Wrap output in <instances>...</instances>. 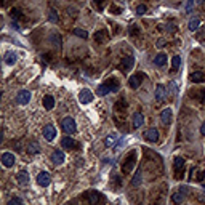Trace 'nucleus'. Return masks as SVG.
<instances>
[{"label":"nucleus","mask_w":205,"mask_h":205,"mask_svg":"<svg viewBox=\"0 0 205 205\" xmlns=\"http://www.w3.org/2000/svg\"><path fill=\"white\" fill-rule=\"evenodd\" d=\"M83 197H85V199H87L90 203H98V202L103 199L101 194H100V192H96V191H87Z\"/></svg>","instance_id":"nucleus-8"},{"label":"nucleus","mask_w":205,"mask_h":205,"mask_svg":"<svg viewBox=\"0 0 205 205\" xmlns=\"http://www.w3.org/2000/svg\"><path fill=\"white\" fill-rule=\"evenodd\" d=\"M21 203H23V200H21L19 197H15V199H11L8 202V205H21Z\"/></svg>","instance_id":"nucleus-38"},{"label":"nucleus","mask_w":205,"mask_h":205,"mask_svg":"<svg viewBox=\"0 0 205 205\" xmlns=\"http://www.w3.org/2000/svg\"><path fill=\"white\" fill-rule=\"evenodd\" d=\"M26 151H27V154H31V155L37 154V152H39V144L32 141V143H29V144L26 146Z\"/></svg>","instance_id":"nucleus-29"},{"label":"nucleus","mask_w":205,"mask_h":205,"mask_svg":"<svg viewBox=\"0 0 205 205\" xmlns=\"http://www.w3.org/2000/svg\"><path fill=\"white\" fill-rule=\"evenodd\" d=\"M143 122H144V116L141 114V112H136V114L133 116V128H141Z\"/></svg>","instance_id":"nucleus-23"},{"label":"nucleus","mask_w":205,"mask_h":205,"mask_svg":"<svg viewBox=\"0 0 205 205\" xmlns=\"http://www.w3.org/2000/svg\"><path fill=\"white\" fill-rule=\"evenodd\" d=\"M165 93L167 90L164 85H157V88H155V100H157V103H162L165 100Z\"/></svg>","instance_id":"nucleus-19"},{"label":"nucleus","mask_w":205,"mask_h":205,"mask_svg":"<svg viewBox=\"0 0 205 205\" xmlns=\"http://www.w3.org/2000/svg\"><path fill=\"white\" fill-rule=\"evenodd\" d=\"M183 191H184V188L178 189V191H176V192L172 196V200H173L175 203H181L183 200H184V192H183Z\"/></svg>","instance_id":"nucleus-25"},{"label":"nucleus","mask_w":205,"mask_h":205,"mask_svg":"<svg viewBox=\"0 0 205 205\" xmlns=\"http://www.w3.org/2000/svg\"><path fill=\"white\" fill-rule=\"evenodd\" d=\"M51 162H53V164H56V165L63 164V162H64V152L55 151V152L51 154Z\"/></svg>","instance_id":"nucleus-22"},{"label":"nucleus","mask_w":205,"mask_h":205,"mask_svg":"<svg viewBox=\"0 0 205 205\" xmlns=\"http://www.w3.org/2000/svg\"><path fill=\"white\" fill-rule=\"evenodd\" d=\"M143 80H144V74L143 72H136V74H133L130 79H128V87L133 88V90H136V88L141 87Z\"/></svg>","instance_id":"nucleus-5"},{"label":"nucleus","mask_w":205,"mask_h":205,"mask_svg":"<svg viewBox=\"0 0 205 205\" xmlns=\"http://www.w3.org/2000/svg\"><path fill=\"white\" fill-rule=\"evenodd\" d=\"M160 122H162V125H170L172 123V109H164L162 111V114H160Z\"/></svg>","instance_id":"nucleus-13"},{"label":"nucleus","mask_w":205,"mask_h":205,"mask_svg":"<svg viewBox=\"0 0 205 205\" xmlns=\"http://www.w3.org/2000/svg\"><path fill=\"white\" fill-rule=\"evenodd\" d=\"M199 26H200V19L199 18H192L189 21V31L191 32H196L197 29H199Z\"/></svg>","instance_id":"nucleus-28"},{"label":"nucleus","mask_w":205,"mask_h":205,"mask_svg":"<svg viewBox=\"0 0 205 205\" xmlns=\"http://www.w3.org/2000/svg\"><path fill=\"white\" fill-rule=\"evenodd\" d=\"M79 100H80L82 104H88V103L93 101V93H91L90 90H85V88H83L80 93H79Z\"/></svg>","instance_id":"nucleus-9"},{"label":"nucleus","mask_w":205,"mask_h":205,"mask_svg":"<svg viewBox=\"0 0 205 205\" xmlns=\"http://www.w3.org/2000/svg\"><path fill=\"white\" fill-rule=\"evenodd\" d=\"M119 88H120L119 80L116 79V77H109L104 83H101V85L98 87V95H100V96H106L108 93H111V91H117Z\"/></svg>","instance_id":"nucleus-1"},{"label":"nucleus","mask_w":205,"mask_h":205,"mask_svg":"<svg viewBox=\"0 0 205 205\" xmlns=\"http://www.w3.org/2000/svg\"><path fill=\"white\" fill-rule=\"evenodd\" d=\"M127 108H128V103L125 101V98H120V100L116 103V106H114V111L116 112H120V114H123V112L127 111Z\"/></svg>","instance_id":"nucleus-18"},{"label":"nucleus","mask_w":205,"mask_h":205,"mask_svg":"<svg viewBox=\"0 0 205 205\" xmlns=\"http://www.w3.org/2000/svg\"><path fill=\"white\" fill-rule=\"evenodd\" d=\"M200 131H202V135H205V122L202 123V128H200Z\"/></svg>","instance_id":"nucleus-45"},{"label":"nucleus","mask_w":205,"mask_h":205,"mask_svg":"<svg viewBox=\"0 0 205 205\" xmlns=\"http://www.w3.org/2000/svg\"><path fill=\"white\" fill-rule=\"evenodd\" d=\"M192 5H194V0H188V5H186V11L191 13V10H192Z\"/></svg>","instance_id":"nucleus-42"},{"label":"nucleus","mask_w":205,"mask_h":205,"mask_svg":"<svg viewBox=\"0 0 205 205\" xmlns=\"http://www.w3.org/2000/svg\"><path fill=\"white\" fill-rule=\"evenodd\" d=\"M13 164H15V155L11 152H3L2 154V165L10 168V167H13Z\"/></svg>","instance_id":"nucleus-12"},{"label":"nucleus","mask_w":205,"mask_h":205,"mask_svg":"<svg viewBox=\"0 0 205 205\" xmlns=\"http://www.w3.org/2000/svg\"><path fill=\"white\" fill-rule=\"evenodd\" d=\"M170 91H172V95H176V93H178V87H176L175 82H170Z\"/></svg>","instance_id":"nucleus-39"},{"label":"nucleus","mask_w":205,"mask_h":205,"mask_svg":"<svg viewBox=\"0 0 205 205\" xmlns=\"http://www.w3.org/2000/svg\"><path fill=\"white\" fill-rule=\"evenodd\" d=\"M50 181H51V176H50V173L42 172V173H39V175H37V183H39L40 186L47 188L48 184H50Z\"/></svg>","instance_id":"nucleus-11"},{"label":"nucleus","mask_w":205,"mask_h":205,"mask_svg":"<svg viewBox=\"0 0 205 205\" xmlns=\"http://www.w3.org/2000/svg\"><path fill=\"white\" fill-rule=\"evenodd\" d=\"M93 2L100 6V8H103V5H104V0H93Z\"/></svg>","instance_id":"nucleus-44"},{"label":"nucleus","mask_w":205,"mask_h":205,"mask_svg":"<svg viewBox=\"0 0 205 205\" xmlns=\"http://www.w3.org/2000/svg\"><path fill=\"white\" fill-rule=\"evenodd\" d=\"M203 178H205V170H200L199 173H197V176H196V180H197V181H202Z\"/></svg>","instance_id":"nucleus-41"},{"label":"nucleus","mask_w":205,"mask_h":205,"mask_svg":"<svg viewBox=\"0 0 205 205\" xmlns=\"http://www.w3.org/2000/svg\"><path fill=\"white\" fill-rule=\"evenodd\" d=\"M74 34L77 35V37H80V39H87L88 37V34L85 31H82V29H74Z\"/></svg>","instance_id":"nucleus-36"},{"label":"nucleus","mask_w":205,"mask_h":205,"mask_svg":"<svg viewBox=\"0 0 205 205\" xmlns=\"http://www.w3.org/2000/svg\"><path fill=\"white\" fill-rule=\"evenodd\" d=\"M61 127H63V130H64L67 135H72V133L77 131V127H75V122H74L72 117L63 119V120H61Z\"/></svg>","instance_id":"nucleus-4"},{"label":"nucleus","mask_w":205,"mask_h":205,"mask_svg":"<svg viewBox=\"0 0 205 205\" xmlns=\"http://www.w3.org/2000/svg\"><path fill=\"white\" fill-rule=\"evenodd\" d=\"M167 63V55L165 53H159V55H155V58H154V64H157V66H164Z\"/></svg>","instance_id":"nucleus-26"},{"label":"nucleus","mask_w":205,"mask_h":205,"mask_svg":"<svg viewBox=\"0 0 205 205\" xmlns=\"http://www.w3.org/2000/svg\"><path fill=\"white\" fill-rule=\"evenodd\" d=\"M189 98H192V100H196L197 103H203L205 101V90L203 88H192L188 93Z\"/></svg>","instance_id":"nucleus-6"},{"label":"nucleus","mask_w":205,"mask_h":205,"mask_svg":"<svg viewBox=\"0 0 205 205\" xmlns=\"http://www.w3.org/2000/svg\"><path fill=\"white\" fill-rule=\"evenodd\" d=\"M136 159H138V152L135 149L130 151L128 155L125 157V160L122 162V172L123 173H130L133 170V167H135V164H136Z\"/></svg>","instance_id":"nucleus-2"},{"label":"nucleus","mask_w":205,"mask_h":205,"mask_svg":"<svg viewBox=\"0 0 205 205\" xmlns=\"http://www.w3.org/2000/svg\"><path fill=\"white\" fill-rule=\"evenodd\" d=\"M144 138L147 141H152V143L159 141V131H157V128H149V130L144 133Z\"/></svg>","instance_id":"nucleus-16"},{"label":"nucleus","mask_w":205,"mask_h":205,"mask_svg":"<svg viewBox=\"0 0 205 205\" xmlns=\"http://www.w3.org/2000/svg\"><path fill=\"white\" fill-rule=\"evenodd\" d=\"M16 101L19 104H27L31 101V91L29 90H21L18 93V96H16Z\"/></svg>","instance_id":"nucleus-10"},{"label":"nucleus","mask_w":205,"mask_h":205,"mask_svg":"<svg viewBox=\"0 0 205 205\" xmlns=\"http://www.w3.org/2000/svg\"><path fill=\"white\" fill-rule=\"evenodd\" d=\"M44 136H45V139H48V141L55 139V138H56V128H55L53 125H47L45 128H44Z\"/></svg>","instance_id":"nucleus-15"},{"label":"nucleus","mask_w":205,"mask_h":205,"mask_svg":"<svg viewBox=\"0 0 205 205\" xmlns=\"http://www.w3.org/2000/svg\"><path fill=\"white\" fill-rule=\"evenodd\" d=\"M138 34H139V26H136V24L130 26V29H128V35H131V37H136Z\"/></svg>","instance_id":"nucleus-34"},{"label":"nucleus","mask_w":205,"mask_h":205,"mask_svg":"<svg viewBox=\"0 0 205 205\" xmlns=\"http://www.w3.org/2000/svg\"><path fill=\"white\" fill-rule=\"evenodd\" d=\"M44 108H45L47 111H51V109L55 108V98H53L51 95L44 96Z\"/></svg>","instance_id":"nucleus-24"},{"label":"nucleus","mask_w":205,"mask_h":205,"mask_svg":"<svg viewBox=\"0 0 205 205\" xmlns=\"http://www.w3.org/2000/svg\"><path fill=\"white\" fill-rule=\"evenodd\" d=\"M144 13H146V5H139L138 6V8H136V15H144Z\"/></svg>","instance_id":"nucleus-37"},{"label":"nucleus","mask_w":205,"mask_h":205,"mask_svg":"<svg viewBox=\"0 0 205 205\" xmlns=\"http://www.w3.org/2000/svg\"><path fill=\"white\" fill-rule=\"evenodd\" d=\"M133 66H135L133 56H127V58H123L122 61H120V70H122V72H128V70L133 69Z\"/></svg>","instance_id":"nucleus-7"},{"label":"nucleus","mask_w":205,"mask_h":205,"mask_svg":"<svg viewBox=\"0 0 205 205\" xmlns=\"http://www.w3.org/2000/svg\"><path fill=\"white\" fill-rule=\"evenodd\" d=\"M184 170H186V167H184V159L183 157H175L173 160V175H175V178L176 180H183L184 178Z\"/></svg>","instance_id":"nucleus-3"},{"label":"nucleus","mask_w":205,"mask_h":205,"mask_svg":"<svg viewBox=\"0 0 205 205\" xmlns=\"http://www.w3.org/2000/svg\"><path fill=\"white\" fill-rule=\"evenodd\" d=\"M116 143H117V135H109L108 138L104 139V146L106 147H112Z\"/></svg>","instance_id":"nucleus-31"},{"label":"nucleus","mask_w":205,"mask_h":205,"mask_svg":"<svg viewBox=\"0 0 205 205\" xmlns=\"http://www.w3.org/2000/svg\"><path fill=\"white\" fill-rule=\"evenodd\" d=\"M53 40H55V44L58 45V47L61 45V40H59V35L58 34H53Z\"/></svg>","instance_id":"nucleus-43"},{"label":"nucleus","mask_w":205,"mask_h":205,"mask_svg":"<svg viewBox=\"0 0 205 205\" xmlns=\"http://www.w3.org/2000/svg\"><path fill=\"white\" fill-rule=\"evenodd\" d=\"M111 11L114 13V15H120V11H122V8H120V6H116V5H112V6H111Z\"/></svg>","instance_id":"nucleus-40"},{"label":"nucleus","mask_w":205,"mask_h":205,"mask_svg":"<svg viewBox=\"0 0 205 205\" xmlns=\"http://www.w3.org/2000/svg\"><path fill=\"white\" fill-rule=\"evenodd\" d=\"M16 180H18V183H19V186H26L27 183H29V175H27L26 170H21V172L18 173V176H16Z\"/></svg>","instance_id":"nucleus-20"},{"label":"nucleus","mask_w":205,"mask_h":205,"mask_svg":"<svg viewBox=\"0 0 205 205\" xmlns=\"http://www.w3.org/2000/svg\"><path fill=\"white\" fill-rule=\"evenodd\" d=\"M180 66H181V58L176 55V56H173V59H172V72H176V70L180 69Z\"/></svg>","instance_id":"nucleus-30"},{"label":"nucleus","mask_w":205,"mask_h":205,"mask_svg":"<svg viewBox=\"0 0 205 205\" xmlns=\"http://www.w3.org/2000/svg\"><path fill=\"white\" fill-rule=\"evenodd\" d=\"M189 79L192 83H203L205 82V72H192Z\"/></svg>","instance_id":"nucleus-21"},{"label":"nucleus","mask_w":205,"mask_h":205,"mask_svg":"<svg viewBox=\"0 0 205 205\" xmlns=\"http://www.w3.org/2000/svg\"><path fill=\"white\" fill-rule=\"evenodd\" d=\"M141 184V167L136 170V173H135V176H133V180H131V186H139Z\"/></svg>","instance_id":"nucleus-32"},{"label":"nucleus","mask_w":205,"mask_h":205,"mask_svg":"<svg viewBox=\"0 0 205 205\" xmlns=\"http://www.w3.org/2000/svg\"><path fill=\"white\" fill-rule=\"evenodd\" d=\"M93 39H95V42H96V44H104V42H108V39H109L108 31H106V29H103V31H98V32L93 35Z\"/></svg>","instance_id":"nucleus-14"},{"label":"nucleus","mask_w":205,"mask_h":205,"mask_svg":"<svg viewBox=\"0 0 205 205\" xmlns=\"http://www.w3.org/2000/svg\"><path fill=\"white\" fill-rule=\"evenodd\" d=\"M48 19H50L51 21V23H58V21H59V18H58V13H56V10H50V13H48Z\"/></svg>","instance_id":"nucleus-33"},{"label":"nucleus","mask_w":205,"mask_h":205,"mask_svg":"<svg viewBox=\"0 0 205 205\" xmlns=\"http://www.w3.org/2000/svg\"><path fill=\"white\" fill-rule=\"evenodd\" d=\"M16 59H18V56H16V53L15 51H10V53H6L5 55V63H6V64H15V63H16Z\"/></svg>","instance_id":"nucleus-27"},{"label":"nucleus","mask_w":205,"mask_h":205,"mask_svg":"<svg viewBox=\"0 0 205 205\" xmlns=\"http://www.w3.org/2000/svg\"><path fill=\"white\" fill-rule=\"evenodd\" d=\"M10 16L16 21V19H19V18H21V11H19L18 8H11V10H10Z\"/></svg>","instance_id":"nucleus-35"},{"label":"nucleus","mask_w":205,"mask_h":205,"mask_svg":"<svg viewBox=\"0 0 205 205\" xmlns=\"http://www.w3.org/2000/svg\"><path fill=\"white\" fill-rule=\"evenodd\" d=\"M61 146L64 147V149H75V146H77V143L70 138V136H64L61 139Z\"/></svg>","instance_id":"nucleus-17"}]
</instances>
